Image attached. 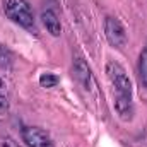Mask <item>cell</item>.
<instances>
[{"label": "cell", "mask_w": 147, "mask_h": 147, "mask_svg": "<svg viewBox=\"0 0 147 147\" xmlns=\"http://www.w3.org/2000/svg\"><path fill=\"white\" fill-rule=\"evenodd\" d=\"M106 75L110 79L111 86L116 92V99H115V110L120 115L121 120H132L134 115V105H132V82L128 79V75L125 72V69L115 62L110 60L106 63Z\"/></svg>", "instance_id": "6da1fadb"}, {"label": "cell", "mask_w": 147, "mask_h": 147, "mask_svg": "<svg viewBox=\"0 0 147 147\" xmlns=\"http://www.w3.org/2000/svg\"><path fill=\"white\" fill-rule=\"evenodd\" d=\"M3 12L17 26H21L31 33H36L34 16H33L31 5L26 0H3Z\"/></svg>", "instance_id": "7a4b0ae2"}, {"label": "cell", "mask_w": 147, "mask_h": 147, "mask_svg": "<svg viewBox=\"0 0 147 147\" xmlns=\"http://www.w3.org/2000/svg\"><path fill=\"white\" fill-rule=\"evenodd\" d=\"M105 34L108 43L115 48H123L127 45V31L116 17L110 16L105 19Z\"/></svg>", "instance_id": "3957f363"}, {"label": "cell", "mask_w": 147, "mask_h": 147, "mask_svg": "<svg viewBox=\"0 0 147 147\" xmlns=\"http://www.w3.org/2000/svg\"><path fill=\"white\" fill-rule=\"evenodd\" d=\"M21 135L28 147H53L51 137L38 127H24Z\"/></svg>", "instance_id": "277c9868"}, {"label": "cell", "mask_w": 147, "mask_h": 147, "mask_svg": "<svg viewBox=\"0 0 147 147\" xmlns=\"http://www.w3.org/2000/svg\"><path fill=\"white\" fill-rule=\"evenodd\" d=\"M74 75H75V79L79 80V84L86 91H89L92 87V74H91V69H89V65L82 58H75L74 60Z\"/></svg>", "instance_id": "5b68a950"}, {"label": "cell", "mask_w": 147, "mask_h": 147, "mask_svg": "<svg viewBox=\"0 0 147 147\" xmlns=\"http://www.w3.org/2000/svg\"><path fill=\"white\" fill-rule=\"evenodd\" d=\"M41 21H43V26L46 28V31L51 34V36H60L62 34V24H60V19L57 16L55 10L48 9V10H43L41 14Z\"/></svg>", "instance_id": "8992f818"}, {"label": "cell", "mask_w": 147, "mask_h": 147, "mask_svg": "<svg viewBox=\"0 0 147 147\" xmlns=\"http://www.w3.org/2000/svg\"><path fill=\"white\" fill-rule=\"evenodd\" d=\"M139 79L142 86L147 87V50H144L139 57Z\"/></svg>", "instance_id": "52a82bcc"}, {"label": "cell", "mask_w": 147, "mask_h": 147, "mask_svg": "<svg viewBox=\"0 0 147 147\" xmlns=\"http://www.w3.org/2000/svg\"><path fill=\"white\" fill-rule=\"evenodd\" d=\"M58 82H60V79L51 72H45V74L39 75V86L45 87V89H51V87H55Z\"/></svg>", "instance_id": "ba28073f"}, {"label": "cell", "mask_w": 147, "mask_h": 147, "mask_svg": "<svg viewBox=\"0 0 147 147\" xmlns=\"http://www.w3.org/2000/svg\"><path fill=\"white\" fill-rule=\"evenodd\" d=\"M12 65V57L7 51V48L0 43V69H10Z\"/></svg>", "instance_id": "9c48e42d"}, {"label": "cell", "mask_w": 147, "mask_h": 147, "mask_svg": "<svg viewBox=\"0 0 147 147\" xmlns=\"http://www.w3.org/2000/svg\"><path fill=\"white\" fill-rule=\"evenodd\" d=\"M2 147H21L14 139H10V137H5L3 140H2Z\"/></svg>", "instance_id": "30bf717a"}, {"label": "cell", "mask_w": 147, "mask_h": 147, "mask_svg": "<svg viewBox=\"0 0 147 147\" xmlns=\"http://www.w3.org/2000/svg\"><path fill=\"white\" fill-rule=\"evenodd\" d=\"M3 110H7V99L0 94V111H3Z\"/></svg>", "instance_id": "8fae6325"}, {"label": "cell", "mask_w": 147, "mask_h": 147, "mask_svg": "<svg viewBox=\"0 0 147 147\" xmlns=\"http://www.w3.org/2000/svg\"><path fill=\"white\" fill-rule=\"evenodd\" d=\"M3 87H5V84H3V80H2V79H0V92H2V91H3Z\"/></svg>", "instance_id": "7c38bea8"}, {"label": "cell", "mask_w": 147, "mask_h": 147, "mask_svg": "<svg viewBox=\"0 0 147 147\" xmlns=\"http://www.w3.org/2000/svg\"><path fill=\"white\" fill-rule=\"evenodd\" d=\"M146 50H147V48H146Z\"/></svg>", "instance_id": "4fadbf2b"}]
</instances>
